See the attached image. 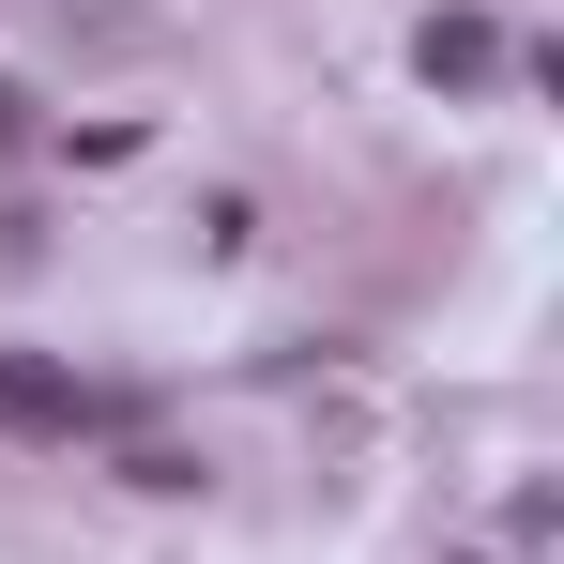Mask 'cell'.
Returning a JSON list of instances; mask_svg holds the SVG:
<instances>
[{
	"label": "cell",
	"mask_w": 564,
	"mask_h": 564,
	"mask_svg": "<svg viewBox=\"0 0 564 564\" xmlns=\"http://www.w3.org/2000/svg\"><path fill=\"white\" fill-rule=\"evenodd\" d=\"M412 62H427L443 93H488V77H503V15H488V0H443V15L412 31Z\"/></svg>",
	"instance_id": "7a4b0ae2"
},
{
	"label": "cell",
	"mask_w": 564,
	"mask_h": 564,
	"mask_svg": "<svg viewBox=\"0 0 564 564\" xmlns=\"http://www.w3.org/2000/svg\"><path fill=\"white\" fill-rule=\"evenodd\" d=\"M0 427L15 443H77V427H122V397L77 367H46V351H0Z\"/></svg>",
	"instance_id": "6da1fadb"
},
{
	"label": "cell",
	"mask_w": 564,
	"mask_h": 564,
	"mask_svg": "<svg viewBox=\"0 0 564 564\" xmlns=\"http://www.w3.org/2000/svg\"><path fill=\"white\" fill-rule=\"evenodd\" d=\"M15 138H31V107H15V93H0V153H15Z\"/></svg>",
	"instance_id": "3957f363"
}]
</instances>
